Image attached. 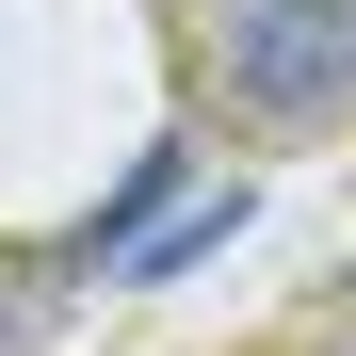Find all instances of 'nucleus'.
<instances>
[{"mask_svg":"<svg viewBox=\"0 0 356 356\" xmlns=\"http://www.w3.org/2000/svg\"><path fill=\"white\" fill-rule=\"evenodd\" d=\"M178 195H195V146H146L130 178H113V211L81 227V275H113V259H130V243H146V227H162Z\"/></svg>","mask_w":356,"mask_h":356,"instance_id":"2","label":"nucleus"},{"mask_svg":"<svg viewBox=\"0 0 356 356\" xmlns=\"http://www.w3.org/2000/svg\"><path fill=\"white\" fill-rule=\"evenodd\" d=\"M49 340V291H0V356H33Z\"/></svg>","mask_w":356,"mask_h":356,"instance_id":"4","label":"nucleus"},{"mask_svg":"<svg viewBox=\"0 0 356 356\" xmlns=\"http://www.w3.org/2000/svg\"><path fill=\"white\" fill-rule=\"evenodd\" d=\"M243 227H259V195H243V178H227V195H178V211H162L113 275H195V259H227V243H243Z\"/></svg>","mask_w":356,"mask_h":356,"instance_id":"3","label":"nucleus"},{"mask_svg":"<svg viewBox=\"0 0 356 356\" xmlns=\"http://www.w3.org/2000/svg\"><path fill=\"white\" fill-rule=\"evenodd\" d=\"M243 113H356V0H227Z\"/></svg>","mask_w":356,"mask_h":356,"instance_id":"1","label":"nucleus"}]
</instances>
